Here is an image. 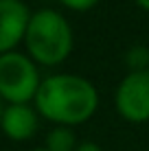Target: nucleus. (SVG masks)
I'll return each mask as SVG.
<instances>
[{
  "mask_svg": "<svg viewBox=\"0 0 149 151\" xmlns=\"http://www.w3.org/2000/svg\"><path fill=\"white\" fill-rule=\"evenodd\" d=\"M2 114H4V107H2V101H0V121H2Z\"/></svg>",
  "mask_w": 149,
  "mask_h": 151,
  "instance_id": "f8f14e48",
  "label": "nucleus"
},
{
  "mask_svg": "<svg viewBox=\"0 0 149 151\" xmlns=\"http://www.w3.org/2000/svg\"><path fill=\"white\" fill-rule=\"evenodd\" d=\"M29 22L31 13L22 0H0V55L11 53L13 46L24 40Z\"/></svg>",
  "mask_w": 149,
  "mask_h": 151,
  "instance_id": "39448f33",
  "label": "nucleus"
},
{
  "mask_svg": "<svg viewBox=\"0 0 149 151\" xmlns=\"http://www.w3.org/2000/svg\"><path fill=\"white\" fill-rule=\"evenodd\" d=\"M127 64H130L132 72L147 70L145 66L149 64V48H145V46H134V48H130V53H127Z\"/></svg>",
  "mask_w": 149,
  "mask_h": 151,
  "instance_id": "6e6552de",
  "label": "nucleus"
},
{
  "mask_svg": "<svg viewBox=\"0 0 149 151\" xmlns=\"http://www.w3.org/2000/svg\"><path fill=\"white\" fill-rule=\"evenodd\" d=\"M48 151H75L77 149V140H75V134L70 132V127H55L53 132L46 136V147Z\"/></svg>",
  "mask_w": 149,
  "mask_h": 151,
  "instance_id": "0eeeda50",
  "label": "nucleus"
},
{
  "mask_svg": "<svg viewBox=\"0 0 149 151\" xmlns=\"http://www.w3.org/2000/svg\"><path fill=\"white\" fill-rule=\"evenodd\" d=\"M24 44L33 61L57 66L73 50V29L59 11L40 9L31 15Z\"/></svg>",
  "mask_w": 149,
  "mask_h": 151,
  "instance_id": "f03ea898",
  "label": "nucleus"
},
{
  "mask_svg": "<svg viewBox=\"0 0 149 151\" xmlns=\"http://www.w3.org/2000/svg\"><path fill=\"white\" fill-rule=\"evenodd\" d=\"M0 127L11 140H27L37 129V110L29 103H9L4 107Z\"/></svg>",
  "mask_w": 149,
  "mask_h": 151,
  "instance_id": "423d86ee",
  "label": "nucleus"
},
{
  "mask_svg": "<svg viewBox=\"0 0 149 151\" xmlns=\"http://www.w3.org/2000/svg\"><path fill=\"white\" fill-rule=\"evenodd\" d=\"M59 2L68 9H75V11H86V9L94 7L99 0H59Z\"/></svg>",
  "mask_w": 149,
  "mask_h": 151,
  "instance_id": "1a4fd4ad",
  "label": "nucleus"
},
{
  "mask_svg": "<svg viewBox=\"0 0 149 151\" xmlns=\"http://www.w3.org/2000/svg\"><path fill=\"white\" fill-rule=\"evenodd\" d=\"M75 151H101V147L96 142H90V140H86V142H81V145H77V149Z\"/></svg>",
  "mask_w": 149,
  "mask_h": 151,
  "instance_id": "9d476101",
  "label": "nucleus"
},
{
  "mask_svg": "<svg viewBox=\"0 0 149 151\" xmlns=\"http://www.w3.org/2000/svg\"><path fill=\"white\" fill-rule=\"evenodd\" d=\"M40 86V72L31 57L18 50L0 55V99L9 103H29L35 99Z\"/></svg>",
  "mask_w": 149,
  "mask_h": 151,
  "instance_id": "7ed1b4c3",
  "label": "nucleus"
},
{
  "mask_svg": "<svg viewBox=\"0 0 149 151\" xmlns=\"http://www.w3.org/2000/svg\"><path fill=\"white\" fill-rule=\"evenodd\" d=\"M35 110L48 121L64 127L79 125L94 114L99 96L96 88L79 75L46 77L35 94Z\"/></svg>",
  "mask_w": 149,
  "mask_h": 151,
  "instance_id": "f257e3e1",
  "label": "nucleus"
},
{
  "mask_svg": "<svg viewBox=\"0 0 149 151\" xmlns=\"http://www.w3.org/2000/svg\"><path fill=\"white\" fill-rule=\"evenodd\" d=\"M138 2V7H143L145 11H149V0H136Z\"/></svg>",
  "mask_w": 149,
  "mask_h": 151,
  "instance_id": "9b49d317",
  "label": "nucleus"
},
{
  "mask_svg": "<svg viewBox=\"0 0 149 151\" xmlns=\"http://www.w3.org/2000/svg\"><path fill=\"white\" fill-rule=\"evenodd\" d=\"M114 103L125 121H149V70L130 72L116 88Z\"/></svg>",
  "mask_w": 149,
  "mask_h": 151,
  "instance_id": "20e7f679",
  "label": "nucleus"
},
{
  "mask_svg": "<svg viewBox=\"0 0 149 151\" xmlns=\"http://www.w3.org/2000/svg\"><path fill=\"white\" fill-rule=\"evenodd\" d=\"M33 151H48V149H33Z\"/></svg>",
  "mask_w": 149,
  "mask_h": 151,
  "instance_id": "ddd939ff",
  "label": "nucleus"
}]
</instances>
